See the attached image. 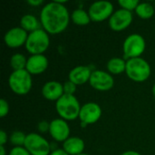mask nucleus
Returning <instances> with one entry per match:
<instances>
[{"label": "nucleus", "instance_id": "22", "mask_svg": "<svg viewBox=\"0 0 155 155\" xmlns=\"http://www.w3.org/2000/svg\"><path fill=\"white\" fill-rule=\"evenodd\" d=\"M27 58L22 54H15L10 58V65L14 71L24 70L26 67Z\"/></svg>", "mask_w": 155, "mask_h": 155}, {"label": "nucleus", "instance_id": "5", "mask_svg": "<svg viewBox=\"0 0 155 155\" xmlns=\"http://www.w3.org/2000/svg\"><path fill=\"white\" fill-rule=\"evenodd\" d=\"M8 84L13 93L17 95L27 94L33 85L32 75L25 70L13 71L8 79Z\"/></svg>", "mask_w": 155, "mask_h": 155}, {"label": "nucleus", "instance_id": "3", "mask_svg": "<svg viewBox=\"0 0 155 155\" xmlns=\"http://www.w3.org/2000/svg\"><path fill=\"white\" fill-rule=\"evenodd\" d=\"M151 72L152 69L149 63L142 57L132 58L126 61L125 73L127 76L134 82H145L150 77Z\"/></svg>", "mask_w": 155, "mask_h": 155}, {"label": "nucleus", "instance_id": "30", "mask_svg": "<svg viewBox=\"0 0 155 155\" xmlns=\"http://www.w3.org/2000/svg\"><path fill=\"white\" fill-rule=\"evenodd\" d=\"M43 3H44L43 0H28L27 1V4L32 6H38V5H41Z\"/></svg>", "mask_w": 155, "mask_h": 155}, {"label": "nucleus", "instance_id": "35", "mask_svg": "<svg viewBox=\"0 0 155 155\" xmlns=\"http://www.w3.org/2000/svg\"><path fill=\"white\" fill-rule=\"evenodd\" d=\"M79 155H89V154H87V153H81V154H79Z\"/></svg>", "mask_w": 155, "mask_h": 155}, {"label": "nucleus", "instance_id": "11", "mask_svg": "<svg viewBox=\"0 0 155 155\" xmlns=\"http://www.w3.org/2000/svg\"><path fill=\"white\" fill-rule=\"evenodd\" d=\"M102 116L101 106L94 102L84 104L80 110L79 119L84 124H93L99 121Z\"/></svg>", "mask_w": 155, "mask_h": 155}, {"label": "nucleus", "instance_id": "4", "mask_svg": "<svg viewBox=\"0 0 155 155\" xmlns=\"http://www.w3.org/2000/svg\"><path fill=\"white\" fill-rule=\"evenodd\" d=\"M50 45V37L46 31L43 28L34 31L28 35L25 45L26 51L34 54H44Z\"/></svg>", "mask_w": 155, "mask_h": 155}, {"label": "nucleus", "instance_id": "20", "mask_svg": "<svg viewBox=\"0 0 155 155\" xmlns=\"http://www.w3.org/2000/svg\"><path fill=\"white\" fill-rule=\"evenodd\" d=\"M71 19L73 23L77 25H86L91 22L88 12L82 8H78L73 11V13L71 14Z\"/></svg>", "mask_w": 155, "mask_h": 155}, {"label": "nucleus", "instance_id": "29", "mask_svg": "<svg viewBox=\"0 0 155 155\" xmlns=\"http://www.w3.org/2000/svg\"><path fill=\"white\" fill-rule=\"evenodd\" d=\"M7 139H8V137H7L6 133L5 131L1 130L0 131V145L4 146L5 144V143L7 142Z\"/></svg>", "mask_w": 155, "mask_h": 155}, {"label": "nucleus", "instance_id": "17", "mask_svg": "<svg viewBox=\"0 0 155 155\" xmlns=\"http://www.w3.org/2000/svg\"><path fill=\"white\" fill-rule=\"evenodd\" d=\"M63 149L69 155H79L84 150V142L77 136H72L63 143Z\"/></svg>", "mask_w": 155, "mask_h": 155}, {"label": "nucleus", "instance_id": "2", "mask_svg": "<svg viewBox=\"0 0 155 155\" xmlns=\"http://www.w3.org/2000/svg\"><path fill=\"white\" fill-rule=\"evenodd\" d=\"M81 107L78 99L72 94H64L55 102V110L57 114L65 121H74L79 118Z\"/></svg>", "mask_w": 155, "mask_h": 155}, {"label": "nucleus", "instance_id": "19", "mask_svg": "<svg viewBox=\"0 0 155 155\" xmlns=\"http://www.w3.org/2000/svg\"><path fill=\"white\" fill-rule=\"evenodd\" d=\"M107 70L111 74H121L125 72L126 69V61L124 58L113 57L107 63Z\"/></svg>", "mask_w": 155, "mask_h": 155}, {"label": "nucleus", "instance_id": "23", "mask_svg": "<svg viewBox=\"0 0 155 155\" xmlns=\"http://www.w3.org/2000/svg\"><path fill=\"white\" fill-rule=\"evenodd\" d=\"M25 138H26V135L23 132L15 131L14 133L11 134L9 137V141L11 144L14 145V147H21L25 145Z\"/></svg>", "mask_w": 155, "mask_h": 155}, {"label": "nucleus", "instance_id": "25", "mask_svg": "<svg viewBox=\"0 0 155 155\" xmlns=\"http://www.w3.org/2000/svg\"><path fill=\"white\" fill-rule=\"evenodd\" d=\"M64 94H72L74 95V94L75 93L76 91V84H74L73 82L71 81H66L64 84Z\"/></svg>", "mask_w": 155, "mask_h": 155}, {"label": "nucleus", "instance_id": "32", "mask_svg": "<svg viewBox=\"0 0 155 155\" xmlns=\"http://www.w3.org/2000/svg\"><path fill=\"white\" fill-rule=\"evenodd\" d=\"M121 155H142L141 153H139L136 151H126L124 153H123Z\"/></svg>", "mask_w": 155, "mask_h": 155}, {"label": "nucleus", "instance_id": "28", "mask_svg": "<svg viewBox=\"0 0 155 155\" xmlns=\"http://www.w3.org/2000/svg\"><path fill=\"white\" fill-rule=\"evenodd\" d=\"M37 129L40 133H46L49 132L50 129V123L46 122V121H41L38 125H37Z\"/></svg>", "mask_w": 155, "mask_h": 155}, {"label": "nucleus", "instance_id": "10", "mask_svg": "<svg viewBox=\"0 0 155 155\" xmlns=\"http://www.w3.org/2000/svg\"><path fill=\"white\" fill-rule=\"evenodd\" d=\"M133 14L124 9H119L114 12L109 18V26L113 31L121 32L128 28L133 22Z\"/></svg>", "mask_w": 155, "mask_h": 155}, {"label": "nucleus", "instance_id": "1", "mask_svg": "<svg viewBox=\"0 0 155 155\" xmlns=\"http://www.w3.org/2000/svg\"><path fill=\"white\" fill-rule=\"evenodd\" d=\"M71 15L68 9L56 1L50 2L44 5L40 12V22L45 31L51 35L64 32L70 21Z\"/></svg>", "mask_w": 155, "mask_h": 155}, {"label": "nucleus", "instance_id": "9", "mask_svg": "<svg viewBox=\"0 0 155 155\" xmlns=\"http://www.w3.org/2000/svg\"><path fill=\"white\" fill-rule=\"evenodd\" d=\"M89 84L94 89L105 92L111 90L114 87V80L111 74L102 70H94L92 72Z\"/></svg>", "mask_w": 155, "mask_h": 155}, {"label": "nucleus", "instance_id": "27", "mask_svg": "<svg viewBox=\"0 0 155 155\" xmlns=\"http://www.w3.org/2000/svg\"><path fill=\"white\" fill-rule=\"evenodd\" d=\"M9 155H31L29 153V152L24 147H14L11 149Z\"/></svg>", "mask_w": 155, "mask_h": 155}, {"label": "nucleus", "instance_id": "21", "mask_svg": "<svg viewBox=\"0 0 155 155\" xmlns=\"http://www.w3.org/2000/svg\"><path fill=\"white\" fill-rule=\"evenodd\" d=\"M135 13L142 19H150L154 15V7L147 2L140 3L135 9Z\"/></svg>", "mask_w": 155, "mask_h": 155}, {"label": "nucleus", "instance_id": "16", "mask_svg": "<svg viewBox=\"0 0 155 155\" xmlns=\"http://www.w3.org/2000/svg\"><path fill=\"white\" fill-rule=\"evenodd\" d=\"M92 72L93 71H91V69L88 66H85V65L75 66L69 72L68 80L73 82L76 85L84 84L89 82Z\"/></svg>", "mask_w": 155, "mask_h": 155}, {"label": "nucleus", "instance_id": "15", "mask_svg": "<svg viewBox=\"0 0 155 155\" xmlns=\"http://www.w3.org/2000/svg\"><path fill=\"white\" fill-rule=\"evenodd\" d=\"M43 96L49 101H58L64 94V86L56 81H49L42 87Z\"/></svg>", "mask_w": 155, "mask_h": 155}, {"label": "nucleus", "instance_id": "7", "mask_svg": "<svg viewBox=\"0 0 155 155\" xmlns=\"http://www.w3.org/2000/svg\"><path fill=\"white\" fill-rule=\"evenodd\" d=\"M24 147L31 155H50L51 144L42 135L31 133L26 134Z\"/></svg>", "mask_w": 155, "mask_h": 155}, {"label": "nucleus", "instance_id": "34", "mask_svg": "<svg viewBox=\"0 0 155 155\" xmlns=\"http://www.w3.org/2000/svg\"><path fill=\"white\" fill-rule=\"evenodd\" d=\"M152 91H153V96L155 97V83H154V84H153V86Z\"/></svg>", "mask_w": 155, "mask_h": 155}, {"label": "nucleus", "instance_id": "31", "mask_svg": "<svg viewBox=\"0 0 155 155\" xmlns=\"http://www.w3.org/2000/svg\"><path fill=\"white\" fill-rule=\"evenodd\" d=\"M50 155H69L68 153H66L64 149H55L54 151L51 152Z\"/></svg>", "mask_w": 155, "mask_h": 155}, {"label": "nucleus", "instance_id": "8", "mask_svg": "<svg viewBox=\"0 0 155 155\" xmlns=\"http://www.w3.org/2000/svg\"><path fill=\"white\" fill-rule=\"evenodd\" d=\"M91 21L103 22L109 19L114 14V5L109 1H96L94 2L88 10Z\"/></svg>", "mask_w": 155, "mask_h": 155}, {"label": "nucleus", "instance_id": "33", "mask_svg": "<svg viewBox=\"0 0 155 155\" xmlns=\"http://www.w3.org/2000/svg\"><path fill=\"white\" fill-rule=\"evenodd\" d=\"M0 155H5V149L2 145H0Z\"/></svg>", "mask_w": 155, "mask_h": 155}, {"label": "nucleus", "instance_id": "18", "mask_svg": "<svg viewBox=\"0 0 155 155\" xmlns=\"http://www.w3.org/2000/svg\"><path fill=\"white\" fill-rule=\"evenodd\" d=\"M41 22L34 15H25L20 19V27L25 30L27 33H32L38 29H41Z\"/></svg>", "mask_w": 155, "mask_h": 155}, {"label": "nucleus", "instance_id": "14", "mask_svg": "<svg viewBox=\"0 0 155 155\" xmlns=\"http://www.w3.org/2000/svg\"><path fill=\"white\" fill-rule=\"evenodd\" d=\"M48 67V59L44 54H34L27 58L25 70L32 74H41Z\"/></svg>", "mask_w": 155, "mask_h": 155}, {"label": "nucleus", "instance_id": "24", "mask_svg": "<svg viewBox=\"0 0 155 155\" xmlns=\"http://www.w3.org/2000/svg\"><path fill=\"white\" fill-rule=\"evenodd\" d=\"M118 4L122 7V9L132 12L133 10L135 11L136 7L140 4V1L139 0H119Z\"/></svg>", "mask_w": 155, "mask_h": 155}, {"label": "nucleus", "instance_id": "6", "mask_svg": "<svg viewBox=\"0 0 155 155\" xmlns=\"http://www.w3.org/2000/svg\"><path fill=\"white\" fill-rule=\"evenodd\" d=\"M146 48V43L143 36L139 34H132L128 35L123 45L124 58L132 59L141 57Z\"/></svg>", "mask_w": 155, "mask_h": 155}, {"label": "nucleus", "instance_id": "26", "mask_svg": "<svg viewBox=\"0 0 155 155\" xmlns=\"http://www.w3.org/2000/svg\"><path fill=\"white\" fill-rule=\"evenodd\" d=\"M9 113V104L5 99L0 100V117L4 118Z\"/></svg>", "mask_w": 155, "mask_h": 155}, {"label": "nucleus", "instance_id": "13", "mask_svg": "<svg viewBox=\"0 0 155 155\" xmlns=\"http://www.w3.org/2000/svg\"><path fill=\"white\" fill-rule=\"evenodd\" d=\"M49 134L56 142H65L70 137V127L67 122L62 118L54 119L50 122Z\"/></svg>", "mask_w": 155, "mask_h": 155}, {"label": "nucleus", "instance_id": "12", "mask_svg": "<svg viewBox=\"0 0 155 155\" xmlns=\"http://www.w3.org/2000/svg\"><path fill=\"white\" fill-rule=\"evenodd\" d=\"M28 33L20 26L13 27L9 29L4 36V41L6 46L10 48H18L25 45Z\"/></svg>", "mask_w": 155, "mask_h": 155}]
</instances>
